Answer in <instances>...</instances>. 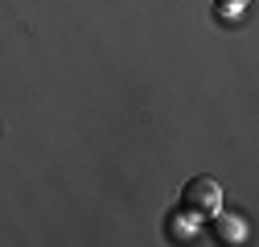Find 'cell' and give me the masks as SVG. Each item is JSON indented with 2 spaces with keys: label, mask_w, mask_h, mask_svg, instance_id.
<instances>
[{
  "label": "cell",
  "mask_w": 259,
  "mask_h": 247,
  "mask_svg": "<svg viewBox=\"0 0 259 247\" xmlns=\"http://www.w3.org/2000/svg\"><path fill=\"white\" fill-rule=\"evenodd\" d=\"M177 206H181L185 219H198V223L210 219V214L222 206V190H218V181H214V177H189V181L181 185Z\"/></svg>",
  "instance_id": "6da1fadb"
},
{
  "label": "cell",
  "mask_w": 259,
  "mask_h": 247,
  "mask_svg": "<svg viewBox=\"0 0 259 247\" xmlns=\"http://www.w3.org/2000/svg\"><path fill=\"white\" fill-rule=\"evenodd\" d=\"M210 235L218 239V243H239L243 239V227H239V219H231V214H210Z\"/></svg>",
  "instance_id": "7a4b0ae2"
}]
</instances>
